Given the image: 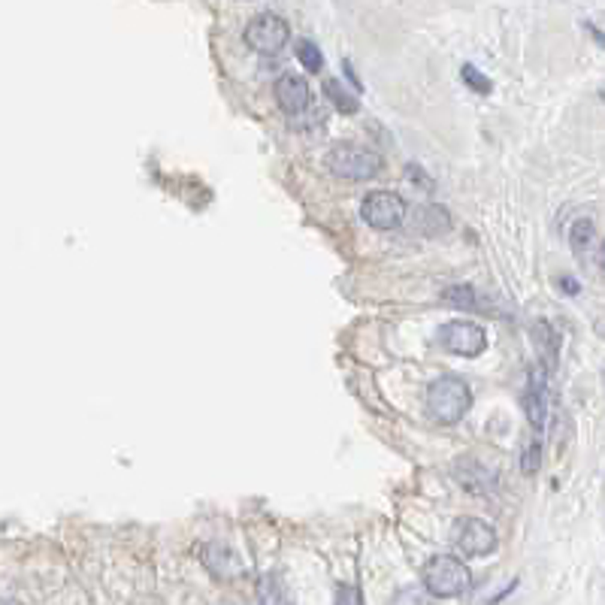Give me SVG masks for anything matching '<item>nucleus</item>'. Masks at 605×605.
Returning <instances> with one entry per match:
<instances>
[{
  "mask_svg": "<svg viewBox=\"0 0 605 605\" xmlns=\"http://www.w3.org/2000/svg\"><path fill=\"white\" fill-rule=\"evenodd\" d=\"M469 408H472V390L458 376L436 378L430 390H427V412L439 424H458Z\"/></svg>",
  "mask_w": 605,
  "mask_h": 605,
  "instance_id": "nucleus-1",
  "label": "nucleus"
},
{
  "mask_svg": "<svg viewBox=\"0 0 605 605\" xmlns=\"http://www.w3.org/2000/svg\"><path fill=\"white\" fill-rule=\"evenodd\" d=\"M421 579H424L427 593H430V597H439V600H454L472 588L469 566L460 563L458 557H449V554L430 557L421 572Z\"/></svg>",
  "mask_w": 605,
  "mask_h": 605,
  "instance_id": "nucleus-2",
  "label": "nucleus"
},
{
  "mask_svg": "<svg viewBox=\"0 0 605 605\" xmlns=\"http://www.w3.org/2000/svg\"><path fill=\"white\" fill-rule=\"evenodd\" d=\"M324 164H328V170L333 176H339V179H348V182H367L372 176H378L381 170V155L372 152V148H363V146H351V143H342V146H333L328 157H324Z\"/></svg>",
  "mask_w": 605,
  "mask_h": 605,
  "instance_id": "nucleus-3",
  "label": "nucleus"
},
{
  "mask_svg": "<svg viewBox=\"0 0 605 605\" xmlns=\"http://www.w3.org/2000/svg\"><path fill=\"white\" fill-rule=\"evenodd\" d=\"M291 40V27L282 15L260 13L246 25V45L257 55H276L282 52Z\"/></svg>",
  "mask_w": 605,
  "mask_h": 605,
  "instance_id": "nucleus-4",
  "label": "nucleus"
},
{
  "mask_svg": "<svg viewBox=\"0 0 605 605\" xmlns=\"http://www.w3.org/2000/svg\"><path fill=\"white\" fill-rule=\"evenodd\" d=\"M360 216L376 230H397L406 221V200L394 191H372L363 197Z\"/></svg>",
  "mask_w": 605,
  "mask_h": 605,
  "instance_id": "nucleus-5",
  "label": "nucleus"
},
{
  "mask_svg": "<svg viewBox=\"0 0 605 605\" xmlns=\"http://www.w3.org/2000/svg\"><path fill=\"white\" fill-rule=\"evenodd\" d=\"M439 346L451 355L460 358H479L488 348V333L472 321H449L439 328Z\"/></svg>",
  "mask_w": 605,
  "mask_h": 605,
  "instance_id": "nucleus-6",
  "label": "nucleus"
},
{
  "mask_svg": "<svg viewBox=\"0 0 605 605\" xmlns=\"http://www.w3.org/2000/svg\"><path fill=\"white\" fill-rule=\"evenodd\" d=\"M454 545L469 557H484L497 548V529L479 518H463L454 527Z\"/></svg>",
  "mask_w": 605,
  "mask_h": 605,
  "instance_id": "nucleus-7",
  "label": "nucleus"
},
{
  "mask_svg": "<svg viewBox=\"0 0 605 605\" xmlns=\"http://www.w3.org/2000/svg\"><path fill=\"white\" fill-rule=\"evenodd\" d=\"M273 95L278 100V106H282V113H287V116H300L312 104L309 82H306V76H300V73H291V70L276 79Z\"/></svg>",
  "mask_w": 605,
  "mask_h": 605,
  "instance_id": "nucleus-8",
  "label": "nucleus"
},
{
  "mask_svg": "<svg viewBox=\"0 0 605 605\" xmlns=\"http://www.w3.org/2000/svg\"><path fill=\"white\" fill-rule=\"evenodd\" d=\"M548 369L545 363H539V369L529 372V388H527V418L529 424L536 427L539 433L545 430V421H548Z\"/></svg>",
  "mask_w": 605,
  "mask_h": 605,
  "instance_id": "nucleus-9",
  "label": "nucleus"
},
{
  "mask_svg": "<svg viewBox=\"0 0 605 605\" xmlns=\"http://www.w3.org/2000/svg\"><path fill=\"white\" fill-rule=\"evenodd\" d=\"M203 563H207V570L216 575V579H225V581H234V579H239V575H246L242 557L234 551V548L218 545V542L203 548Z\"/></svg>",
  "mask_w": 605,
  "mask_h": 605,
  "instance_id": "nucleus-10",
  "label": "nucleus"
},
{
  "mask_svg": "<svg viewBox=\"0 0 605 605\" xmlns=\"http://www.w3.org/2000/svg\"><path fill=\"white\" fill-rule=\"evenodd\" d=\"M454 476H458L469 490H476V493L490 490L493 484H497V472L481 467V463H476V460H460L458 469H454Z\"/></svg>",
  "mask_w": 605,
  "mask_h": 605,
  "instance_id": "nucleus-11",
  "label": "nucleus"
},
{
  "mask_svg": "<svg viewBox=\"0 0 605 605\" xmlns=\"http://www.w3.org/2000/svg\"><path fill=\"white\" fill-rule=\"evenodd\" d=\"M533 342L539 348V360L545 363L548 369H554V360H557V333L548 321H536L533 328Z\"/></svg>",
  "mask_w": 605,
  "mask_h": 605,
  "instance_id": "nucleus-12",
  "label": "nucleus"
},
{
  "mask_svg": "<svg viewBox=\"0 0 605 605\" xmlns=\"http://www.w3.org/2000/svg\"><path fill=\"white\" fill-rule=\"evenodd\" d=\"M442 300L449 303V306H458V309H467V312H472V309H481L479 294L472 291L469 285H454V287H445Z\"/></svg>",
  "mask_w": 605,
  "mask_h": 605,
  "instance_id": "nucleus-13",
  "label": "nucleus"
},
{
  "mask_svg": "<svg viewBox=\"0 0 605 605\" xmlns=\"http://www.w3.org/2000/svg\"><path fill=\"white\" fill-rule=\"evenodd\" d=\"M324 95L330 97V104L337 106L339 113H346V116L358 113V100H355V95H348V91L339 86V79H328V82H324Z\"/></svg>",
  "mask_w": 605,
  "mask_h": 605,
  "instance_id": "nucleus-14",
  "label": "nucleus"
},
{
  "mask_svg": "<svg viewBox=\"0 0 605 605\" xmlns=\"http://www.w3.org/2000/svg\"><path fill=\"white\" fill-rule=\"evenodd\" d=\"M297 58H300V64L309 73H321L324 70V55L321 49L315 45L312 40H300L297 43Z\"/></svg>",
  "mask_w": 605,
  "mask_h": 605,
  "instance_id": "nucleus-15",
  "label": "nucleus"
},
{
  "mask_svg": "<svg viewBox=\"0 0 605 605\" xmlns=\"http://www.w3.org/2000/svg\"><path fill=\"white\" fill-rule=\"evenodd\" d=\"M570 242L575 251H584L593 242V221L590 218H579L570 230Z\"/></svg>",
  "mask_w": 605,
  "mask_h": 605,
  "instance_id": "nucleus-16",
  "label": "nucleus"
},
{
  "mask_svg": "<svg viewBox=\"0 0 605 605\" xmlns=\"http://www.w3.org/2000/svg\"><path fill=\"white\" fill-rule=\"evenodd\" d=\"M460 79L467 82L472 91H479V95H490V79H484L481 73L472 67V64H463V67H460Z\"/></svg>",
  "mask_w": 605,
  "mask_h": 605,
  "instance_id": "nucleus-17",
  "label": "nucleus"
},
{
  "mask_svg": "<svg viewBox=\"0 0 605 605\" xmlns=\"http://www.w3.org/2000/svg\"><path fill=\"white\" fill-rule=\"evenodd\" d=\"M539 454H542V451H539V442H529L527 454H524V472H527V476H533V472L539 469Z\"/></svg>",
  "mask_w": 605,
  "mask_h": 605,
  "instance_id": "nucleus-18",
  "label": "nucleus"
},
{
  "mask_svg": "<svg viewBox=\"0 0 605 605\" xmlns=\"http://www.w3.org/2000/svg\"><path fill=\"white\" fill-rule=\"evenodd\" d=\"M337 600H339V602H360L358 593H351V590H339V593H337Z\"/></svg>",
  "mask_w": 605,
  "mask_h": 605,
  "instance_id": "nucleus-19",
  "label": "nucleus"
},
{
  "mask_svg": "<svg viewBox=\"0 0 605 605\" xmlns=\"http://www.w3.org/2000/svg\"><path fill=\"white\" fill-rule=\"evenodd\" d=\"M560 287L566 294H579V285H575L572 278H560Z\"/></svg>",
  "mask_w": 605,
  "mask_h": 605,
  "instance_id": "nucleus-20",
  "label": "nucleus"
},
{
  "mask_svg": "<svg viewBox=\"0 0 605 605\" xmlns=\"http://www.w3.org/2000/svg\"><path fill=\"white\" fill-rule=\"evenodd\" d=\"M600 264H602V269H605V242H602V251H600Z\"/></svg>",
  "mask_w": 605,
  "mask_h": 605,
  "instance_id": "nucleus-21",
  "label": "nucleus"
},
{
  "mask_svg": "<svg viewBox=\"0 0 605 605\" xmlns=\"http://www.w3.org/2000/svg\"><path fill=\"white\" fill-rule=\"evenodd\" d=\"M602 381H605V369H602Z\"/></svg>",
  "mask_w": 605,
  "mask_h": 605,
  "instance_id": "nucleus-22",
  "label": "nucleus"
}]
</instances>
